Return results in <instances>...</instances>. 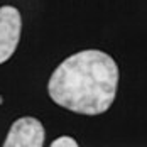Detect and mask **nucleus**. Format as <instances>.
I'll return each mask as SVG.
<instances>
[{
  "instance_id": "obj_1",
  "label": "nucleus",
  "mask_w": 147,
  "mask_h": 147,
  "mask_svg": "<svg viewBox=\"0 0 147 147\" xmlns=\"http://www.w3.org/2000/svg\"><path fill=\"white\" fill-rule=\"evenodd\" d=\"M118 66L103 51L86 49L66 58L49 78L53 102L81 115L105 113L117 95Z\"/></svg>"
},
{
  "instance_id": "obj_2",
  "label": "nucleus",
  "mask_w": 147,
  "mask_h": 147,
  "mask_svg": "<svg viewBox=\"0 0 147 147\" xmlns=\"http://www.w3.org/2000/svg\"><path fill=\"white\" fill-rule=\"evenodd\" d=\"M22 29V19L19 10L12 5L0 7V64L15 53Z\"/></svg>"
},
{
  "instance_id": "obj_3",
  "label": "nucleus",
  "mask_w": 147,
  "mask_h": 147,
  "mask_svg": "<svg viewBox=\"0 0 147 147\" xmlns=\"http://www.w3.org/2000/svg\"><path fill=\"white\" fill-rule=\"evenodd\" d=\"M44 127L34 117H22L15 120L3 142L5 147H42L44 146Z\"/></svg>"
},
{
  "instance_id": "obj_4",
  "label": "nucleus",
  "mask_w": 147,
  "mask_h": 147,
  "mask_svg": "<svg viewBox=\"0 0 147 147\" xmlns=\"http://www.w3.org/2000/svg\"><path fill=\"white\" fill-rule=\"evenodd\" d=\"M51 147H78V142L74 140L73 137L64 135V137H59L56 140H53L51 142Z\"/></svg>"
},
{
  "instance_id": "obj_5",
  "label": "nucleus",
  "mask_w": 147,
  "mask_h": 147,
  "mask_svg": "<svg viewBox=\"0 0 147 147\" xmlns=\"http://www.w3.org/2000/svg\"><path fill=\"white\" fill-rule=\"evenodd\" d=\"M0 100H2V98H0Z\"/></svg>"
}]
</instances>
